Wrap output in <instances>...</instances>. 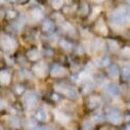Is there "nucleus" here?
<instances>
[{"label": "nucleus", "instance_id": "1", "mask_svg": "<svg viewBox=\"0 0 130 130\" xmlns=\"http://www.w3.org/2000/svg\"><path fill=\"white\" fill-rule=\"evenodd\" d=\"M111 22L118 27H124L130 25V7L124 6L119 7L113 10V12L110 15Z\"/></svg>", "mask_w": 130, "mask_h": 130}, {"label": "nucleus", "instance_id": "2", "mask_svg": "<svg viewBox=\"0 0 130 130\" xmlns=\"http://www.w3.org/2000/svg\"><path fill=\"white\" fill-rule=\"evenodd\" d=\"M55 89H56L57 92H60V93L64 94L67 97H69V99H72V100H77L78 99V93H77L76 89L73 88L70 85L57 84V85H55Z\"/></svg>", "mask_w": 130, "mask_h": 130}, {"label": "nucleus", "instance_id": "3", "mask_svg": "<svg viewBox=\"0 0 130 130\" xmlns=\"http://www.w3.org/2000/svg\"><path fill=\"white\" fill-rule=\"evenodd\" d=\"M107 119L111 123L118 125V124H120L122 122V114H121L119 109L111 108V109H109V111L107 113Z\"/></svg>", "mask_w": 130, "mask_h": 130}, {"label": "nucleus", "instance_id": "4", "mask_svg": "<svg viewBox=\"0 0 130 130\" xmlns=\"http://www.w3.org/2000/svg\"><path fill=\"white\" fill-rule=\"evenodd\" d=\"M0 45L5 50H13L17 47V41L8 35H5L0 40Z\"/></svg>", "mask_w": 130, "mask_h": 130}, {"label": "nucleus", "instance_id": "5", "mask_svg": "<svg viewBox=\"0 0 130 130\" xmlns=\"http://www.w3.org/2000/svg\"><path fill=\"white\" fill-rule=\"evenodd\" d=\"M37 101H38V96L35 92H27L24 95V99H23V103L26 105L27 108H31L35 106Z\"/></svg>", "mask_w": 130, "mask_h": 130}, {"label": "nucleus", "instance_id": "6", "mask_svg": "<svg viewBox=\"0 0 130 130\" xmlns=\"http://www.w3.org/2000/svg\"><path fill=\"white\" fill-rule=\"evenodd\" d=\"M77 11L81 17H88L91 14L92 12V8H90L89 3L85 0H82L80 1V3L77 6Z\"/></svg>", "mask_w": 130, "mask_h": 130}, {"label": "nucleus", "instance_id": "7", "mask_svg": "<svg viewBox=\"0 0 130 130\" xmlns=\"http://www.w3.org/2000/svg\"><path fill=\"white\" fill-rule=\"evenodd\" d=\"M30 17H31L32 20H34V21H41V20H44L45 13H44V10L41 7L34 6V7H32L31 10H30Z\"/></svg>", "mask_w": 130, "mask_h": 130}, {"label": "nucleus", "instance_id": "8", "mask_svg": "<svg viewBox=\"0 0 130 130\" xmlns=\"http://www.w3.org/2000/svg\"><path fill=\"white\" fill-rule=\"evenodd\" d=\"M41 29L45 33H52L55 29V22L52 19H44L42 22Z\"/></svg>", "mask_w": 130, "mask_h": 130}, {"label": "nucleus", "instance_id": "9", "mask_svg": "<svg viewBox=\"0 0 130 130\" xmlns=\"http://www.w3.org/2000/svg\"><path fill=\"white\" fill-rule=\"evenodd\" d=\"M33 72L38 77H44L46 75V73H47V66H46V63H44V62L36 63L35 66L33 67Z\"/></svg>", "mask_w": 130, "mask_h": 130}, {"label": "nucleus", "instance_id": "10", "mask_svg": "<svg viewBox=\"0 0 130 130\" xmlns=\"http://www.w3.org/2000/svg\"><path fill=\"white\" fill-rule=\"evenodd\" d=\"M105 90H106V92H107L108 94H110L111 96H114V97L119 96L120 93H121L120 87H119L117 84H115V83H109V84L105 87Z\"/></svg>", "mask_w": 130, "mask_h": 130}, {"label": "nucleus", "instance_id": "11", "mask_svg": "<svg viewBox=\"0 0 130 130\" xmlns=\"http://www.w3.org/2000/svg\"><path fill=\"white\" fill-rule=\"evenodd\" d=\"M50 75L52 77H56V78L62 77L66 75V69L62 66H60V64H54L50 70Z\"/></svg>", "mask_w": 130, "mask_h": 130}, {"label": "nucleus", "instance_id": "12", "mask_svg": "<svg viewBox=\"0 0 130 130\" xmlns=\"http://www.w3.org/2000/svg\"><path fill=\"white\" fill-rule=\"evenodd\" d=\"M60 27H61V29L63 30V32H66V33L69 34V35H75V34H76V29H75V27H74L70 22H67L66 20L62 21V22L60 23Z\"/></svg>", "mask_w": 130, "mask_h": 130}, {"label": "nucleus", "instance_id": "13", "mask_svg": "<svg viewBox=\"0 0 130 130\" xmlns=\"http://www.w3.org/2000/svg\"><path fill=\"white\" fill-rule=\"evenodd\" d=\"M54 117H55V120L60 123V124H68L70 122V117L68 115H66L62 112H59V111H55L54 112Z\"/></svg>", "mask_w": 130, "mask_h": 130}, {"label": "nucleus", "instance_id": "14", "mask_svg": "<svg viewBox=\"0 0 130 130\" xmlns=\"http://www.w3.org/2000/svg\"><path fill=\"white\" fill-rule=\"evenodd\" d=\"M107 71H108V75L111 78L117 79L120 76V69L118 68L117 64H109Z\"/></svg>", "mask_w": 130, "mask_h": 130}, {"label": "nucleus", "instance_id": "15", "mask_svg": "<svg viewBox=\"0 0 130 130\" xmlns=\"http://www.w3.org/2000/svg\"><path fill=\"white\" fill-rule=\"evenodd\" d=\"M4 14H5V18L7 20H10V21H17L20 17V13L17 9L14 8H7L4 10Z\"/></svg>", "mask_w": 130, "mask_h": 130}, {"label": "nucleus", "instance_id": "16", "mask_svg": "<svg viewBox=\"0 0 130 130\" xmlns=\"http://www.w3.org/2000/svg\"><path fill=\"white\" fill-rule=\"evenodd\" d=\"M95 30L103 35L108 34V28H107V25H106V23L103 19H100L99 21H97V24L95 26Z\"/></svg>", "mask_w": 130, "mask_h": 130}, {"label": "nucleus", "instance_id": "17", "mask_svg": "<svg viewBox=\"0 0 130 130\" xmlns=\"http://www.w3.org/2000/svg\"><path fill=\"white\" fill-rule=\"evenodd\" d=\"M10 80H11V76H10L9 72H7L5 70L0 72V82H1V84L7 85L10 83Z\"/></svg>", "mask_w": 130, "mask_h": 130}, {"label": "nucleus", "instance_id": "18", "mask_svg": "<svg viewBox=\"0 0 130 130\" xmlns=\"http://www.w3.org/2000/svg\"><path fill=\"white\" fill-rule=\"evenodd\" d=\"M101 103H102V101H101V99L99 96H92L89 99V101L87 103V106H88L89 109H95L101 105Z\"/></svg>", "mask_w": 130, "mask_h": 130}, {"label": "nucleus", "instance_id": "19", "mask_svg": "<svg viewBox=\"0 0 130 130\" xmlns=\"http://www.w3.org/2000/svg\"><path fill=\"white\" fill-rule=\"evenodd\" d=\"M36 118L40 122H46L49 117H48V113L44 109H39L36 112Z\"/></svg>", "mask_w": 130, "mask_h": 130}, {"label": "nucleus", "instance_id": "20", "mask_svg": "<svg viewBox=\"0 0 130 130\" xmlns=\"http://www.w3.org/2000/svg\"><path fill=\"white\" fill-rule=\"evenodd\" d=\"M64 4H66V0H50V5L54 10H59L61 9Z\"/></svg>", "mask_w": 130, "mask_h": 130}, {"label": "nucleus", "instance_id": "21", "mask_svg": "<svg viewBox=\"0 0 130 130\" xmlns=\"http://www.w3.org/2000/svg\"><path fill=\"white\" fill-rule=\"evenodd\" d=\"M41 53L38 49H30L28 52H27V56L30 60H37L39 57H40Z\"/></svg>", "mask_w": 130, "mask_h": 130}, {"label": "nucleus", "instance_id": "22", "mask_svg": "<svg viewBox=\"0 0 130 130\" xmlns=\"http://www.w3.org/2000/svg\"><path fill=\"white\" fill-rule=\"evenodd\" d=\"M95 64L99 67H106V66H109L110 64V58L107 57V56H104V57H101L99 58L96 61H95Z\"/></svg>", "mask_w": 130, "mask_h": 130}, {"label": "nucleus", "instance_id": "23", "mask_svg": "<svg viewBox=\"0 0 130 130\" xmlns=\"http://www.w3.org/2000/svg\"><path fill=\"white\" fill-rule=\"evenodd\" d=\"M104 45H105V43H104V41H103L102 39H94V40L91 42V46H92V48L95 49V50L102 49V48L104 47Z\"/></svg>", "mask_w": 130, "mask_h": 130}, {"label": "nucleus", "instance_id": "24", "mask_svg": "<svg viewBox=\"0 0 130 130\" xmlns=\"http://www.w3.org/2000/svg\"><path fill=\"white\" fill-rule=\"evenodd\" d=\"M122 78L125 81H130V66H125L122 70Z\"/></svg>", "mask_w": 130, "mask_h": 130}, {"label": "nucleus", "instance_id": "25", "mask_svg": "<svg viewBox=\"0 0 130 130\" xmlns=\"http://www.w3.org/2000/svg\"><path fill=\"white\" fill-rule=\"evenodd\" d=\"M93 128H94V124L90 120H85L82 123V130H93Z\"/></svg>", "mask_w": 130, "mask_h": 130}, {"label": "nucleus", "instance_id": "26", "mask_svg": "<svg viewBox=\"0 0 130 130\" xmlns=\"http://www.w3.org/2000/svg\"><path fill=\"white\" fill-rule=\"evenodd\" d=\"M59 45H60V47H61L62 49H64V50H71L72 47H73L72 43L69 42V41H67V40H60V41H59Z\"/></svg>", "mask_w": 130, "mask_h": 130}, {"label": "nucleus", "instance_id": "27", "mask_svg": "<svg viewBox=\"0 0 130 130\" xmlns=\"http://www.w3.org/2000/svg\"><path fill=\"white\" fill-rule=\"evenodd\" d=\"M108 44H109V47L111 50H117L119 48V44L115 40H109Z\"/></svg>", "mask_w": 130, "mask_h": 130}, {"label": "nucleus", "instance_id": "28", "mask_svg": "<svg viewBox=\"0 0 130 130\" xmlns=\"http://www.w3.org/2000/svg\"><path fill=\"white\" fill-rule=\"evenodd\" d=\"M14 90H15V92H17L18 94H22V93L25 91V86H24V85H17V86L14 87Z\"/></svg>", "mask_w": 130, "mask_h": 130}, {"label": "nucleus", "instance_id": "29", "mask_svg": "<svg viewBox=\"0 0 130 130\" xmlns=\"http://www.w3.org/2000/svg\"><path fill=\"white\" fill-rule=\"evenodd\" d=\"M122 54L126 57H130V47H125L122 49Z\"/></svg>", "mask_w": 130, "mask_h": 130}, {"label": "nucleus", "instance_id": "30", "mask_svg": "<svg viewBox=\"0 0 130 130\" xmlns=\"http://www.w3.org/2000/svg\"><path fill=\"white\" fill-rule=\"evenodd\" d=\"M20 73H21V76H22L23 78H30V77H31L30 72H28L27 70H22Z\"/></svg>", "mask_w": 130, "mask_h": 130}, {"label": "nucleus", "instance_id": "31", "mask_svg": "<svg viewBox=\"0 0 130 130\" xmlns=\"http://www.w3.org/2000/svg\"><path fill=\"white\" fill-rule=\"evenodd\" d=\"M10 122H11V125L12 126H15V127H19V120L17 118H11L10 119Z\"/></svg>", "mask_w": 130, "mask_h": 130}, {"label": "nucleus", "instance_id": "32", "mask_svg": "<svg viewBox=\"0 0 130 130\" xmlns=\"http://www.w3.org/2000/svg\"><path fill=\"white\" fill-rule=\"evenodd\" d=\"M103 118H104V117H103V115H101V114L97 115V114H96V115L93 117V120H94L95 122H96V121H97V122H100V121H102V120H103Z\"/></svg>", "mask_w": 130, "mask_h": 130}, {"label": "nucleus", "instance_id": "33", "mask_svg": "<svg viewBox=\"0 0 130 130\" xmlns=\"http://www.w3.org/2000/svg\"><path fill=\"white\" fill-rule=\"evenodd\" d=\"M31 0H17V4H21V5H24V4H27L28 2H30Z\"/></svg>", "mask_w": 130, "mask_h": 130}, {"label": "nucleus", "instance_id": "34", "mask_svg": "<svg viewBox=\"0 0 130 130\" xmlns=\"http://www.w3.org/2000/svg\"><path fill=\"white\" fill-rule=\"evenodd\" d=\"M3 18H5V14H4V9H2L0 7V21H1Z\"/></svg>", "mask_w": 130, "mask_h": 130}, {"label": "nucleus", "instance_id": "35", "mask_svg": "<svg viewBox=\"0 0 130 130\" xmlns=\"http://www.w3.org/2000/svg\"><path fill=\"white\" fill-rule=\"evenodd\" d=\"M90 1H92L93 3H97V4H100V3H103V2H105L106 0H90Z\"/></svg>", "mask_w": 130, "mask_h": 130}, {"label": "nucleus", "instance_id": "36", "mask_svg": "<svg viewBox=\"0 0 130 130\" xmlns=\"http://www.w3.org/2000/svg\"><path fill=\"white\" fill-rule=\"evenodd\" d=\"M4 107H5V104H4V102L0 100V111H1V110H3V109H4Z\"/></svg>", "mask_w": 130, "mask_h": 130}, {"label": "nucleus", "instance_id": "37", "mask_svg": "<svg viewBox=\"0 0 130 130\" xmlns=\"http://www.w3.org/2000/svg\"><path fill=\"white\" fill-rule=\"evenodd\" d=\"M4 1H6L8 3H11V4H15L17 3V0H4Z\"/></svg>", "mask_w": 130, "mask_h": 130}, {"label": "nucleus", "instance_id": "38", "mask_svg": "<svg viewBox=\"0 0 130 130\" xmlns=\"http://www.w3.org/2000/svg\"><path fill=\"white\" fill-rule=\"evenodd\" d=\"M126 3H127V6H129V7H130V0H127Z\"/></svg>", "mask_w": 130, "mask_h": 130}, {"label": "nucleus", "instance_id": "39", "mask_svg": "<svg viewBox=\"0 0 130 130\" xmlns=\"http://www.w3.org/2000/svg\"><path fill=\"white\" fill-rule=\"evenodd\" d=\"M0 130H4V129H3V127H2L1 125H0Z\"/></svg>", "mask_w": 130, "mask_h": 130}, {"label": "nucleus", "instance_id": "40", "mask_svg": "<svg viewBox=\"0 0 130 130\" xmlns=\"http://www.w3.org/2000/svg\"><path fill=\"white\" fill-rule=\"evenodd\" d=\"M127 106H128V108H129V109H130V102H129V103H128V105H127Z\"/></svg>", "mask_w": 130, "mask_h": 130}, {"label": "nucleus", "instance_id": "41", "mask_svg": "<svg viewBox=\"0 0 130 130\" xmlns=\"http://www.w3.org/2000/svg\"><path fill=\"white\" fill-rule=\"evenodd\" d=\"M129 130H130V128H129Z\"/></svg>", "mask_w": 130, "mask_h": 130}]
</instances>
